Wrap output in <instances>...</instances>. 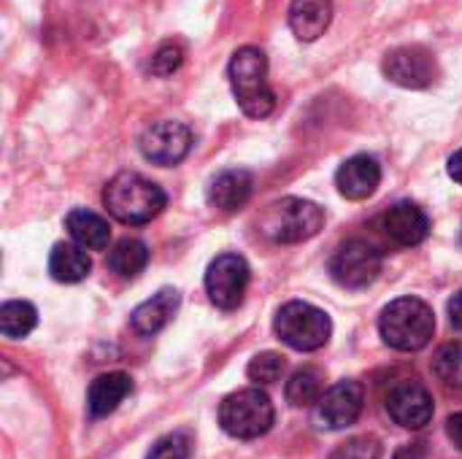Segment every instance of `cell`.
Listing matches in <instances>:
<instances>
[{
    "mask_svg": "<svg viewBox=\"0 0 462 459\" xmlns=\"http://www.w3.org/2000/svg\"><path fill=\"white\" fill-rule=\"evenodd\" d=\"M181 303V295L176 289H160L154 298H149L146 303H141L133 314H130V325L135 333L141 335H154L160 333L176 314Z\"/></svg>",
    "mask_w": 462,
    "mask_h": 459,
    "instance_id": "17",
    "label": "cell"
},
{
    "mask_svg": "<svg viewBox=\"0 0 462 459\" xmlns=\"http://www.w3.org/2000/svg\"><path fill=\"white\" fill-rule=\"evenodd\" d=\"M284 373V357L276 354V352H263L257 354L249 368H246V376L254 381V384H276Z\"/></svg>",
    "mask_w": 462,
    "mask_h": 459,
    "instance_id": "26",
    "label": "cell"
},
{
    "mask_svg": "<svg viewBox=\"0 0 462 459\" xmlns=\"http://www.w3.org/2000/svg\"><path fill=\"white\" fill-rule=\"evenodd\" d=\"M382 184V165L371 154H355L349 157L338 173L336 187L346 200H368Z\"/></svg>",
    "mask_w": 462,
    "mask_h": 459,
    "instance_id": "13",
    "label": "cell"
},
{
    "mask_svg": "<svg viewBox=\"0 0 462 459\" xmlns=\"http://www.w3.org/2000/svg\"><path fill=\"white\" fill-rule=\"evenodd\" d=\"M276 411L271 398L263 390H241L222 400L219 425L230 438L254 441L273 427Z\"/></svg>",
    "mask_w": 462,
    "mask_h": 459,
    "instance_id": "5",
    "label": "cell"
},
{
    "mask_svg": "<svg viewBox=\"0 0 462 459\" xmlns=\"http://www.w3.org/2000/svg\"><path fill=\"white\" fill-rule=\"evenodd\" d=\"M249 265L238 254H219L211 260L206 271V292L217 308L233 311L244 303L246 287H249Z\"/></svg>",
    "mask_w": 462,
    "mask_h": 459,
    "instance_id": "8",
    "label": "cell"
},
{
    "mask_svg": "<svg viewBox=\"0 0 462 459\" xmlns=\"http://www.w3.org/2000/svg\"><path fill=\"white\" fill-rule=\"evenodd\" d=\"M252 189H254L252 173L241 170V168H233V170H222L219 176L211 179L206 197H208L211 208L233 214V211H238V208H244L249 203Z\"/></svg>",
    "mask_w": 462,
    "mask_h": 459,
    "instance_id": "15",
    "label": "cell"
},
{
    "mask_svg": "<svg viewBox=\"0 0 462 459\" xmlns=\"http://www.w3.org/2000/svg\"><path fill=\"white\" fill-rule=\"evenodd\" d=\"M276 335L295 352H317L330 341L333 322L330 317L303 300H292L279 308L276 314Z\"/></svg>",
    "mask_w": 462,
    "mask_h": 459,
    "instance_id": "6",
    "label": "cell"
},
{
    "mask_svg": "<svg viewBox=\"0 0 462 459\" xmlns=\"http://www.w3.org/2000/svg\"><path fill=\"white\" fill-rule=\"evenodd\" d=\"M433 373L439 376V381H444L447 387L462 390V341L447 344L436 360H433Z\"/></svg>",
    "mask_w": 462,
    "mask_h": 459,
    "instance_id": "24",
    "label": "cell"
},
{
    "mask_svg": "<svg viewBox=\"0 0 462 459\" xmlns=\"http://www.w3.org/2000/svg\"><path fill=\"white\" fill-rule=\"evenodd\" d=\"M92 271V260L87 254L84 246L79 243H54L51 254H49V273L54 281L60 284H79L89 276Z\"/></svg>",
    "mask_w": 462,
    "mask_h": 459,
    "instance_id": "20",
    "label": "cell"
},
{
    "mask_svg": "<svg viewBox=\"0 0 462 459\" xmlns=\"http://www.w3.org/2000/svg\"><path fill=\"white\" fill-rule=\"evenodd\" d=\"M325 225V211L303 197H282L268 206L260 219V230L273 243H303L311 241Z\"/></svg>",
    "mask_w": 462,
    "mask_h": 459,
    "instance_id": "4",
    "label": "cell"
},
{
    "mask_svg": "<svg viewBox=\"0 0 462 459\" xmlns=\"http://www.w3.org/2000/svg\"><path fill=\"white\" fill-rule=\"evenodd\" d=\"M382 457V446L376 438L360 436V438H349L346 444H341L330 459H379Z\"/></svg>",
    "mask_w": 462,
    "mask_h": 459,
    "instance_id": "28",
    "label": "cell"
},
{
    "mask_svg": "<svg viewBox=\"0 0 462 459\" xmlns=\"http://www.w3.org/2000/svg\"><path fill=\"white\" fill-rule=\"evenodd\" d=\"M379 333L395 352H420L436 333L433 308L420 298H398L382 311Z\"/></svg>",
    "mask_w": 462,
    "mask_h": 459,
    "instance_id": "3",
    "label": "cell"
},
{
    "mask_svg": "<svg viewBox=\"0 0 462 459\" xmlns=\"http://www.w3.org/2000/svg\"><path fill=\"white\" fill-rule=\"evenodd\" d=\"M192 454V438L189 433H168L149 449L146 459H189Z\"/></svg>",
    "mask_w": 462,
    "mask_h": 459,
    "instance_id": "27",
    "label": "cell"
},
{
    "mask_svg": "<svg viewBox=\"0 0 462 459\" xmlns=\"http://www.w3.org/2000/svg\"><path fill=\"white\" fill-rule=\"evenodd\" d=\"M227 78L238 108L252 119H265L276 108V92L268 87V57L260 46H241L230 57Z\"/></svg>",
    "mask_w": 462,
    "mask_h": 459,
    "instance_id": "1",
    "label": "cell"
},
{
    "mask_svg": "<svg viewBox=\"0 0 462 459\" xmlns=\"http://www.w3.org/2000/svg\"><path fill=\"white\" fill-rule=\"evenodd\" d=\"M287 403L295 409H309L317 406L325 395V373L319 368H300L292 373V379L287 381Z\"/></svg>",
    "mask_w": 462,
    "mask_h": 459,
    "instance_id": "21",
    "label": "cell"
},
{
    "mask_svg": "<svg viewBox=\"0 0 462 459\" xmlns=\"http://www.w3.org/2000/svg\"><path fill=\"white\" fill-rule=\"evenodd\" d=\"M146 265H149V249L138 238H122L108 254V268L122 279H135L138 273H143Z\"/></svg>",
    "mask_w": 462,
    "mask_h": 459,
    "instance_id": "22",
    "label": "cell"
},
{
    "mask_svg": "<svg viewBox=\"0 0 462 459\" xmlns=\"http://www.w3.org/2000/svg\"><path fill=\"white\" fill-rule=\"evenodd\" d=\"M38 311L27 300H8L0 306V333L5 338H24L35 330Z\"/></svg>",
    "mask_w": 462,
    "mask_h": 459,
    "instance_id": "23",
    "label": "cell"
},
{
    "mask_svg": "<svg viewBox=\"0 0 462 459\" xmlns=\"http://www.w3.org/2000/svg\"><path fill=\"white\" fill-rule=\"evenodd\" d=\"M387 411L395 425L406 430H422L433 419V398L422 384H401L387 398Z\"/></svg>",
    "mask_w": 462,
    "mask_h": 459,
    "instance_id": "12",
    "label": "cell"
},
{
    "mask_svg": "<svg viewBox=\"0 0 462 459\" xmlns=\"http://www.w3.org/2000/svg\"><path fill=\"white\" fill-rule=\"evenodd\" d=\"M184 62V49L176 43V41H165L154 49L152 60H149V73L152 76H160V78H168L173 76Z\"/></svg>",
    "mask_w": 462,
    "mask_h": 459,
    "instance_id": "25",
    "label": "cell"
},
{
    "mask_svg": "<svg viewBox=\"0 0 462 459\" xmlns=\"http://www.w3.org/2000/svg\"><path fill=\"white\" fill-rule=\"evenodd\" d=\"M65 230L73 238V243L84 246L87 252H103L111 238L108 222L100 214L87 211V208H73L65 216Z\"/></svg>",
    "mask_w": 462,
    "mask_h": 459,
    "instance_id": "19",
    "label": "cell"
},
{
    "mask_svg": "<svg viewBox=\"0 0 462 459\" xmlns=\"http://www.w3.org/2000/svg\"><path fill=\"white\" fill-rule=\"evenodd\" d=\"M138 146H141V154L149 162H154L160 168H173V165H179L189 154V149H192V133L181 122L162 119V122L149 124L141 133Z\"/></svg>",
    "mask_w": 462,
    "mask_h": 459,
    "instance_id": "9",
    "label": "cell"
},
{
    "mask_svg": "<svg viewBox=\"0 0 462 459\" xmlns=\"http://www.w3.org/2000/svg\"><path fill=\"white\" fill-rule=\"evenodd\" d=\"M384 230L401 246H420L430 233V219L417 203L401 200L384 214Z\"/></svg>",
    "mask_w": 462,
    "mask_h": 459,
    "instance_id": "14",
    "label": "cell"
},
{
    "mask_svg": "<svg viewBox=\"0 0 462 459\" xmlns=\"http://www.w3.org/2000/svg\"><path fill=\"white\" fill-rule=\"evenodd\" d=\"M168 197L160 184L141 173H116L103 189V206L122 225H146L162 214Z\"/></svg>",
    "mask_w": 462,
    "mask_h": 459,
    "instance_id": "2",
    "label": "cell"
},
{
    "mask_svg": "<svg viewBox=\"0 0 462 459\" xmlns=\"http://www.w3.org/2000/svg\"><path fill=\"white\" fill-rule=\"evenodd\" d=\"M379 273H382V252L363 238H352L341 243L330 257V276L344 289H365L379 279Z\"/></svg>",
    "mask_w": 462,
    "mask_h": 459,
    "instance_id": "7",
    "label": "cell"
},
{
    "mask_svg": "<svg viewBox=\"0 0 462 459\" xmlns=\"http://www.w3.org/2000/svg\"><path fill=\"white\" fill-rule=\"evenodd\" d=\"M447 436H449V441L462 452V411L460 414H452L447 419Z\"/></svg>",
    "mask_w": 462,
    "mask_h": 459,
    "instance_id": "29",
    "label": "cell"
},
{
    "mask_svg": "<svg viewBox=\"0 0 462 459\" xmlns=\"http://www.w3.org/2000/svg\"><path fill=\"white\" fill-rule=\"evenodd\" d=\"M384 76L403 89H428L439 78V62L425 46H401L384 57Z\"/></svg>",
    "mask_w": 462,
    "mask_h": 459,
    "instance_id": "10",
    "label": "cell"
},
{
    "mask_svg": "<svg viewBox=\"0 0 462 459\" xmlns=\"http://www.w3.org/2000/svg\"><path fill=\"white\" fill-rule=\"evenodd\" d=\"M290 30L295 32L298 41L311 43L333 22V0H292L290 3Z\"/></svg>",
    "mask_w": 462,
    "mask_h": 459,
    "instance_id": "16",
    "label": "cell"
},
{
    "mask_svg": "<svg viewBox=\"0 0 462 459\" xmlns=\"http://www.w3.org/2000/svg\"><path fill=\"white\" fill-rule=\"evenodd\" d=\"M447 170H449V176L457 181L462 187V149H457L452 157H449V165H447Z\"/></svg>",
    "mask_w": 462,
    "mask_h": 459,
    "instance_id": "32",
    "label": "cell"
},
{
    "mask_svg": "<svg viewBox=\"0 0 462 459\" xmlns=\"http://www.w3.org/2000/svg\"><path fill=\"white\" fill-rule=\"evenodd\" d=\"M395 459H428V449L425 444H409L395 454Z\"/></svg>",
    "mask_w": 462,
    "mask_h": 459,
    "instance_id": "30",
    "label": "cell"
},
{
    "mask_svg": "<svg viewBox=\"0 0 462 459\" xmlns=\"http://www.w3.org/2000/svg\"><path fill=\"white\" fill-rule=\"evenodd\" d=\"M449 322H452V327L462 330V289L449 300Z\"/></svg>",
    "mask_w": 462,
    "mask_h": 459,
    "instance_id": "31",
    "label": "cell"
},
{
    "mask_svg": "<svg viewBox=\"0 0 462 459\" xmlns=\"http://www.w3.org/2000/svg\"><path fill=\"white\" fill-rule=\"evenodd\" d=\"M133 381L127 373H103L89 384L87 392V409L95 419H103L108 414H114L119 409V403L130 395Z\"/></svg>",
    "mask_w": 462,
    "mask_h": 459,
    "instance_id": "18",
    "label": "cell"
},
{
    "mask_svg": "<svg viewBox=\"0 0 462 459\" xmlns=\"http://www.w3.org/2000/svg\"><path fill=\"white\" fill-rule=\"evenodd\" d=\"M363 403H365V390L360 381H338L317 403V422L325 430L352 427L363 414Z\"/></svg>",
    "mask_w": 462,
    "mask_h": 459,
    "instance_id": "11",
    "label": "cell"
}]
</instances>
